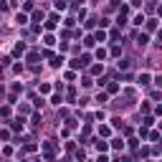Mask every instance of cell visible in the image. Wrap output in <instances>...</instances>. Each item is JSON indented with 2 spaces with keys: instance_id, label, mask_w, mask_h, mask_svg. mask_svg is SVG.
<instances>
[{
  "instance_id": "4",
  "label": "cell",
  "mask_w": 162,
  "mask_h": 162,
  "mask_svg": "<svg viewBox=\"0 0 162 162\" xmlns=\"http://www.w3.org/2000/svg\"><path fill=\"white\" fill-rule=\"evenodd\" d=\"M94 41H101V43H104V41H106V33H104V31H96V36H94Z\"/></svg>"
},
{
  "instance_id": "14",
  "label": "cell",
  "mask_w": 162,
  "mask_h": 162,
  "mask_svg": "<svg viewBox=\"0 0 162 162\" xmlns=\"http://www.w3.org/2000/svg\"><path fill=\"white\" fill-rule=\"evenodd\" d=\"M38 89H41V94H48V91H51V86H48V84H41Z\"/></svg>"
},
{
  "instance_id": "8",
  "label": "cell",
  "mask_w": 162,
  "mask_h": 162,
  "mask_svg": "<svg viewBox=\"0 0 162 162\" xmlns=\"http://www.w3.org/2000/svg\"><path fill=\"white\" fill-rule=\"evenodd\" d=\"M155 28H157V20H155V18L147 20V31H155Z\"/></svg>"
},
{
  "instance_id": "9",
  "label": "cell",
  "mask_w": 162,
  "mask_h": 162,
  "mask_svg": "<svg viewBox=\"0 0 162 162\" xmlns=\"http://www.w3.org/2000/svg\"><path fill=\"white\" fill-rule=\"evenodd\" d=\"M96 58H99V61H104V58H106V51L99 48V51H96Z\"/></svg>"
},
{
  "instance_id": "6",
  "label": "cell",
  "mask_w": 162,
  "mask_h": 162,
  "mask_svg": "<svg viewBox=\"0 0 162 162\" xmlns=\"http://www.w3.org/2000/svg\"><path fill=\"white\" fill-rule=\"evenodd\" d=\"M112 147H114V150H124V142H122V139H114Z\"/></svg>"
},
{
  "instance_id": "12",
  "label": "cell",
  "mask_w": 162,
  "mask_h": 162,
  "mask_svg": "<svg viewBox=\"0 0 162 162\" xmlns=\"http://www.w3.org/2000/svg\"><path fill=\"white\" fill-rule=\"evenodd\" d=\"M160 139V132H150V142H157Z\"/></svg>"
},
{
  "instance_id": "5",
  "label": "cell",
  "mask_w": 162,
  "mask_h": 162,
  "mask_svg": "<svg viewBox=\"0 0 162 162\" xmlns=\"http://www.w3.org/2000/svg\"><path fill=\"white\" fill-rule=\"evenodd\" d=\"M63 61H66V58H63V56H56V58H53V61H51V66H56V69H58V66H61Z\"/></svg>"
},
{
  "instance_id": "1",
  "label": "cell",
  "mask_w": 162,
  "mask_h": 162,
  "mask_svg": "<svg viewBox=\"0 0 162 162\" xmlns=\"http://www.w3.org/2000/svg\"><path fill=\"white\" fill-rule=\"evenodd\" d=\"M147 43H150V36H147V33H139V38H137V46H139V48H144Z\"/></svg>"
},
{
  "instance_id": "3",
  "label": "cell",
  "mask_w": 162,
  "mask_h": 162,
  "mask_svg": "<svg viewBox=\"0 0 162 162\" xmlns=\"http://www.w3.org/2000/svg\"><path fill=\"white\" fill-rule=\"evenodd\" d=\"M96 150H99V152H106V150H109V144H106V142H99V139H96Z\"/></svg>"
},
{
  "instance_id": "7",
  "label": "cell",
  "mask_w": 162,
  "mask_h": 162,
  "mask_svg": "<svg viewBox=\"0 0 162 162\" xmlns=\"http://www.w3.org/2000/svg\"><path fill=\"white\" fill-rule=\"evenodd\" d=\"M137 81H139V84H150V74H139Z\"/></svg>"
},
{
  "instance_id": "11",
  "label": "cell",
  "mask_w": 162,
  "mask_h": 162,
  "mask_svg": "<svg viewBox=\"0 0 162 162\" xmlns=\"http://www.w3.org/2000/svg\"><path fill=\"white\" fill-rule=\"evenodd\" d=\"M51 104L58 106V104H61V96H58V94H53V96H51Z\"/></svg>"
},
{
  "instance_id": "10",
  "label": "cell",
  "mask_w": 162,
  "mask_h": 162,
  "mask_svg": "<svg viewBox=\"0 0 162 162\" xmlns=\"http://www.w3.org/2000/svg\"><path fill=\"white\" fill-rule=\"evenodd\" d=\"M13 129H23V119H15L13 122Z\"/></svg>"
},
{
  "instance_id": "13",
  "label": "cell",
  "mask_w": 162,
  "mask_h": 162,
  "mask_svg": "<svg viewBox=\"0 0 162 162\" xmlns=\"http://www.w3.org/2000/svg\"><path fill=\"white\" fill-rule=\"evenodd\" d=\"M28 61H31V63L38 61V53H36V51H33V53H28Z\"/></svg>"
},
{
  "instance_id": "2",
  "label": "cell",
  "mask_w": 162,
  "mask_h": 162,
  "mask_svg": "<svg viewBox=\"0 0 162 162\" xmlns=\"http://www.w3.org/2000/svg\"><path fill=\"white\" fill-rule=\"evenodd\" d=\"M15 23H18V25H25V23H28V18H25V13H18V18H15Z\"/></svg>"
}]
</instances>
